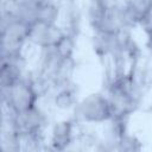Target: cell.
Here are the masks:
<instances>
[{
	"label": "cell",
	"instance_id": "cell-10",
	"mask_svg": "<svg viewBox=\"0 0 152 152\" xmlns=\"http://www.w3.org/2000/svg\"><path fill=\"white\" fill-rule=\"evenodd\" d=\"M141 141L135 137V135H131L129 133H126L118 142L115 146V150L118 151H128V152H133V151H140L141 150Z\"/></svg>",
	"mask_w": 152,
	"mask_h": 152
},
{
	"label": "cell",
	"instance_id": "cell-12",
	"mask_svg": "<svg viewBox=\"0 0 152 152\" xmlns=\"http://www.w3.org/2000/svg\"><path fill=\"white\" fill-rule=\"evenodd\" d=\"M2 1H4V0H0V4H1V2H2Z\"/></svg>",
	"mask_w": 152,
	"mask_h": 152
},
{
	"label": "cell",
	"instance_id": "cell-1",
	"mask_svg": "<svg viewBox=\"0 0 152 152\" xmlns=\"http://www.w3.org/2000/svg\"><path fill=\"white\" fill-rule=\"evenodd\" d=\"M40 93L33 77L25 75L1 93V102L11 114L21 113L38 106Z\"/></svg>",
	"mask_w": 152,
	"mask_h": 152
},
{
	"label": "cell",
	"instance_id": "cell-5",
	"mask_svg": "<svg viewBox=\"0 0 152 152\" xmlns=\"http://www.w3.org/2000/svg\"><path fill=\"white\" fill-rule=\"evenodd\" d=\"M76 128H77V121L74 118L55 121L50 128L48 148L53 151L70 150L77 135Z\"/></svg>",
	"mask_w": 152,
	"mask_h": 152
},
{
	"label": "cell",
	"instance_id": "cell-4",
	"mask_svg": "<svg viewBox=\"0 0 152 152\" xmlns=\"http://www.w3.org/2000/svg\"><path fill=\"white\" fill-rule=\"evenodd\" d=\"M65 33L64 28L58 24H48L39 20L30 23L27 43L42 49H52Z\"/></svg>",
	"mask_w": 152,
	"mask_h": 152
},
{
	"label": "cell",
	"instance_id": "cell-2",
	"mask_svg": "<svg viewBox=\"0 0 152 152\" xmlns=\"http://www.w3.org/2000/svg\"><path fill=\"white\" fill-rule=\"evenodd\" d=\"M74 110V119L82 124L101 125L113 118L110 103L104 93L94 91L77 101Z\"/></svg>",
	"mask_w": 152,
	"mask_h": 152
},
{
	"label": "cell",
	"instance_id": "cell-9",
	"mask_svg": "<svg viewBox=\"0 0 152 152\" xmlns=\"http://www.w3.org/2000/svg\"><path fill=\"white\" fill-rule=\"evenodd\" d=\"M76 38H77L76 36L65 32L63 37L58 40V43L52 48V50L61 59L64 61L74 59V55L76 50Z\"/></svg>",
	"mask_w": 152,
	"mask_h": 152
},
{
	"label": "cell",
	"instance_id": "cell-3",
	"mask_svg": "<svg viewBox=\"0 0 152 152\" xmlns=\"http://www.w3.org/2000/svg\"><path fill=\"white\" fill-rule=\"evenodd\" d=\"M12 125L20 138L24 137H45V128L48 126L46 114L39 106L28 110L12 114Z\"/></svg>",
	"mask_w": 152,
	"mask_h": 152
},
{
	"label": "cell",
	"instance_id": "cell-8",
	"mask_svg": "<svg viewBox=\"0 0 152 152\" xmlns=\"http://www.w3.org/2000/svg\"><path fill=\"white\" fill-rule=\"evenodd\" d=\"M122 6L133 26H138L140 21L151 15L152 0H122Z\"/></svg>",
	"mask_w": 152,
	"mask_h": 152
},
{
	"label": "cell",
	"instance_id": "cell-11",
	"mask_svg": "<svg viewBox=\"0 0 152 152\" xmlns=\"http://www.w3.org/2000/svg\"><path fill=\"white\" fill-rule=\"evenodd\" d=\"M95 5H97L103 11H110L119 7L122 4V0H90Z\"/></svg>",
	"mask_w": 152,
	"mask_h": 152
},
{
	"label": "cell",
	"instance_id": "cell-6",
	"mask_svg": "<svg viewBox=\"0 0 152 152\" xmlns=\"http://www.w3.org/2000/svg\"><path fill=\"white\" fill-rule=\"evenodd\" d=\"M51 95V102L52 106L58 110H71L75 108L78 99V91L72 81L64 83L52 90Z\"/></svg>",
	"mask_w": 152,
	"mask_h": 152
},
{
	"label": "cell",
	"instance_id": "cell-7",
	"mask_svg": "<svg viewBox=\"0 0 152 152\" xmlns=\"http://www.w3.org/2000/svg\"><path fill=\"white\" fill-rule=\"evenodd\" d=\"M61 15L62 8L56 0H38L34 6V20L48 24H58Z\"/></svg>",
	"mask_w": 152,
	"mask_h": 152
}]
</instances>
